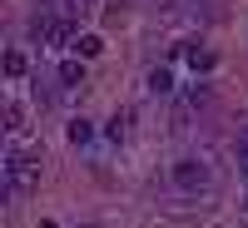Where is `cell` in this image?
I'll return each instance as SVG.
<instances>
[{"mask_svg":"<svg viewBox=\"0 0 248 228\" xmlns=\"http://www.w3.org/2000/svg\"><path fill=\"white\" fill-rule=\"evenodd\" d=\"M5 189L10 194H35L40 189V159L30 149H20V144H10V154H5Z\"/></svg>","mask_w":248,"mask_h":228,"instance_id":"cell-1","label":"cell"},{"mask_svg":"<svg viewBox=\"0 0 248 228\" xmlns=\"http://www.w3.org/2000/svg\"><path fill=\"white\" fill-rule=\"evenodd\" d=\"M174 189H184V194H209L214 189L209 164H203V159H179L174 164Z\"/></svg>","mask_w":248,"mask_h":228,"instance_id":"cell-2","label":"cell"},{"mask_svg":"<svg viewBox=\"0 0 248 228\" xmlns=\"http://www.w3.org/2000/svg\"><path fill=\"white\" fill-rule=\"evenodd\" d=\"M5 124H10V134H15V139L25 134V105H20V99H10V105H5Z\"/></svg>","mask_w":248,"mask_h":228,"instance_id":"cell-3","label":"cell"},{"mask_svg":"<svg viewBox=\"0 0 248 228\" xmlns=\"http://www.w3.org/2000/svg\"><path fill=\"white\" fill-rule=\"evenodd\" d=\"M149 90H154V94H169V90H174V75H169V70H154V75H149Z\"/></svg>","mask_w":248,"mask_h":228,"instance_id":"cell-4","label":"cell"},{"mask_svg":"<svg viewBox=\"0 0 248 228\" xmlns=\"http://www.w3.org/2000/svg\"><path fill=\"white\" fill-rule=\"evenodd\" d=\"M5 75H10V79L25 75V55H20V50H10V55H5Z\"/></svg>","mask_w":248,"mask_h":228,"instance_id":"cell-5","label":"cell"},{"mask_svg":"<svg viewBox=\"0 0 248 228\" xmlns=\"http://www.w3.org/2000/svg\"><path fill=\"white\" fill-rule=\"evenodd\" d=\"M79 79H85V70H79V65H65V70H60V85H65V90H75Z\"/></svg>","mask_w":248,"mask_h":228,"instance_id":"cell-6","label":"cell"},{"mask_svg":"<svg viewBox=\"0 0 248 228\" xmlns=\"http://www.w3.org/2000/svg\"><path fill=\"white\" fill-rule=\"evenodd\" d=\"M70 139H75V144H85V139H90V124H85V119H75V124H70Z\"/></svg>","mask_w":248,"mask_h":228,"instance_id":"cell-7","label":"cell"},{"mask_svg":"<svg viewBox=\"0 0 248 228\" xmlns=\"http://www.w3.org/2000/svg\"><path fill=\"white\" fill-rule=\"evenodd\" d=\"M189 60H194V70H209V65H214V55H209V50H189Z\"/></svg>","mask_w":248,"mask_h":228,"instance_id":"cell-8","label":"cell"},{"mask_svg":"<svg viewBox=\"0 0 248 228\" xmlns=\"http://www.w3.org/2000/svg\"><path fill=\"white\" fill-rule=\"evenodd\" d=\"M124 119H129V114H114V124H109V139H124V134H129V124H124Z\"/></svg>","mask_w":248,"mask_h":228,"instance_id":"cell-9","label":"cell"},{"mask_svg":"<svg viewBox=\"0 0 248 228\" xmlns=\"http://www.w3.org/2000/svg\"><path fill=\"white\" fill-rule=\"evenodd\" d=\"M238 169H243V174H248V134H243V139H238Z\"/></svg>","mask_w":248,"mask_h":228,"instance_id":"cell-10","label":"cell"}]
</instances>
